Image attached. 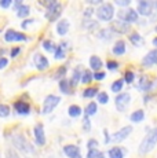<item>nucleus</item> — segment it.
<instances>
[{
	"label": "nucleus",
	"mask_w": 157,
	"mask_h": 158,
	"mask_svg": "<svg viewBox=\"0 0 157 158\" xmlns=\"http://www.w3.org/2000/svg\"><path fill=\"white\" fill-rule=\"evenodd\" d=\"M157 143V128L152 129L146 136L143 138V140L139 144V154L145 156V154L150 153L155 148V146Z\"/></svg>",
	"instance_id": "f257e3e1"
},
{
	"label": "nucleus",
	"mask_w": 157,
	"mask_h": 158,
	"mask_svg": "<svg viewBox=\"0 0 157 158\" xmlns=\"http://www.w3.org/2000/svg\"><path fill=\"white\" fill-rule=\"evenodd\" d=\"M95 14L101 21L109 22V21H112V18H113V15H114V8L110 3H102V4L96 8Z\"/></svg>",
	"instance_id": "f03ea898"
},
{
	"label": "nucleus",
	"mask_w": 157,
	"mask_h": 158,
	"mask_svg": "<svg viewBox=\"0 0 157 158\" xmlns=\"http://www.w3.org/2000/svg\"><path fill=\"white\" fill-rule=\"evenodd\" d=\"M61 102V98L59 96H55V95H48L43 102V110L41 113L43 114H48L54 110V109L58 106V103Z\"/></svg>",
	"instance_id": "7ed1b4c3"
},
{
	"label": "nucleus",
	"mask_w": 157,
	"mask_h": 158,
	"mask_svg": "<svg viewBox=\"0 0 157 158\" xmlns=\"http://www.w3.org/2000/svg\"><path fill=\"white\" fill-rule=\"evenodd\" d=\"M59 15H61V4L58 2H50L47 4V13H46L47 19L53 22Z\"/></svg>",
	"instance_id": "20e7f679"
},
{
	"label": "nucleus",
	"mask_w": 157,
	"mask_h": 158,
	"mask_svg": "<svg viewBox=\"0 0 157 158\" xmlns=\"http://www.w3.org/2000/svg\"><path fill=\"white\" fill-rule=\"evenodd\" d=\"M13 144L14 147H17L19 151H22V153H28V151H32L33 148L29 146V143L26 142V139L23 138V135H21V133H18L13 138Z\"/></svg>",
	"instance_id": "39448f33"
},
{
	"label": "nucleus",
	"mask_w": 157,
	"mask_h": 158,
	"mask_svg": "<svg viewBox=\"0 0 157 158\" xmlns=\"http://www.w3.org/2000/svg\"><path fill=\"white\" fill-rule=\"evenodd\" d=\"M129 102H131V95L127 92H123V94H119V95L116 96V107L119 111H124L127 109V106L129 105Z\"/></svg>",
	"instance_id": "423d86ee"
},
{
	"label": "nucleus",
	"mask_w": 157,
	"mask_h": 158,
	"mask_svg": "<svg viewBox=\"0 0 157 158\" xmlns=\"http://www.w3.org/2000/svg\"><path fill=\"white\" fill-rule=\"evenodd\" d=\"M4 40L8 41V43H11V41H26L28 37H26L23 33H18L13 29H8L7 32L4 33Z\"/></svg>",
	"instance_id": "0eeeda50"
},
{
	"label": "nucleus",
	"mask_w": 157,
	"mask_h": 158,
	"mask_svg": "<svg viewBox=\"0 0 157 158\" xmlns=\"http://www.w3.org/2000/svg\"><path fill=\"white\" fill-rule=\"evenodd\" d=\"M153 7H155V3L147 2V0H142V2L138 3V10L137 11L141 15L147 17V15H150L153 13Z\"/></svg>",
	"instance_id": "6e6552de"
},
{
	"label": "nucleus",
	"mask_w": 157,
	"mask_h": 158,
	"mask_svg": "<svg viewBox=\"0 0 157 158\" xmlns=\"http://www.w3.org/2000/svg\"><path fill=\"white\" fill-rule=\"evenodd\" d=\"M33 132H35L36 144L37 146H44L46 144V135H44V128H43L41 124H36L35 128H33Z\"/></svg>",
	"instance_id": "1a4fd4ad"
},
{
	"label": "nucleus",
	"mask_w": 157,
	"mask_h": 158,
	"mask_svg": "<svg viewBox=\"0 0 157 158\" xmlns=\"http://www.w3.org/2000/svg\"><path fill=\"white\" fill-rule=\"evenodd\" d=\"M33 62H35V66L39 70H46V69H48V66H50L48 59L44 55H41V54H36L33 56Z\"/></svg>",
	"instance_id": "9d476101"
},
{
	"label": "nucleus",
	"mask_w": 157,
	"mask_h": 158,
	"mask_svg": "<svg viewBox=\"0 0 157 158\" xmlns=\"http://www.w3.org/2000/svg\"><path fill=\"white\" fill-rule=\"evenodd\" d=\"M131 132H132V128H131V127H129V125H128V127H124V128H121V129L119 131V132H116L113 136H112V140L116 142V143H119V142H123Z\"/></svg>",
	"instance_id": "9b49d317"
},
{
	"label": "nucleus",
	"mask_w": 157,
	"mask_h": 158,
	"mask_svg": "<svg viewBox=\"0 0 157 158\" xmlns=\"http://www.w3.org/2000/svg\"><path fill=\"white\" fill-rule=\"evenodd\" d=\"M142 65H143L145 68H149V66H152V65H157V48L156 50H152L142 59Z\"/></svg>",
	"instance_id": "f8f14e48"
},
{
	"label": "nucleus",
	"mask_w": 157,
	"mask_h": 158,
	"mask_svg": "<svg viewBox=\"0 0 157 158\" xmlns=\"http://www.w3.org/2000/svg\"><path fill=\"white\" fill-rule=\"evenodd\" d=\"M120 18H121V19H124L127 23L137 22V21H138V11H137V10H132V8H129V10H127L125 13H121V14H120Z\"/></svg>",
	"instance_id": "ddd939ff"
},
{
	"label": "nucleus",
	"mask_w": 157,
	"mask_h": 158,
	"mask_svg": "<svg viewBox=\"0 0 157 158\" xmlns=\"http://www.w3.org/2000/svg\"><path fill=\"white\" fill-rule=\"evenodd\" d=\"M63 153H65V156L69 157V158L80 157V150H78V147H77V146H74V144L65 146V147H63Z\"/></svg>",
	"instance_id": "4468645a"
},
{
	"label": "nucleus",
	"mask_w": 157,
	"mask_h": 158,
	"mask_svg": "<svg viewBox=\"0 0 157 158\" xmlns=\"http://www.w3.org/2000/svg\"><path fill=\"white\" fill-rule=\"evenodd\" d=\"M14 107H15L18 114H29L31 113V106H29V103H26L23 101H17L14 103Z\"/></svg>",
	"instance_id": "2eb2a0df"
},
{
	"label": "nucleus",
	"mask_w": 157,
	"mask_h": 158,
	"mask_svg": "<svg viewBox=\"0 0 157 158\" xmlns=\"http://www.w3.org/2000/svg\"><path fill=\"white\" fill-rule=\"evenodd\" d=\"M112 29L117 33H127L129 30V23H127L125 21H116L112 25Z\"/></svg>",
	"instance_id": "dca6fc26"
},
{
	"label": "nucleus",
	"mask_w": 157,
	"mask_h": 158,
	"mask_svg": "<svg viewBox=\"0 0 157 158\" xmlns=\"http://www.w3.org/2000/svg\"><path fill=\"white\" fill-rule=\"evenodd\" d=\"M72 84L69 80H66V78H62L61 81H59V89H61L62 94H65V95H70L73 91H72Z\"/></svg>",
	"instance_id": "f3484780"
},
{
	"label": "nucleus",
	"mask_w": 157,
	"mask_h": 158,
	"mask_svg": "<svg viewBox=\"0 0 157 158\" xmlns=\"http://www.w3.org/2000/svg\"><path fill=\"white\" fill-rule=\"evenodd\" d=\"M68 32H69V21L68 19L59 21L58 25H57V33L59 36H65Z\"/></svg>",
	"instance_id": "a211bd4d"
},
{
	"label": "nucleus",
	"mask_w": 157,
	"mask_h": 158,
	"mask_svg": "<svg viewBox=\"0 0 157 158\" xmlns=\"http://www.w3.org/2000/svg\"><path fill=\"white\" fill-rule=\"evenodd\" d=\"M90 68H91L92 70H95V73L99 72V69L102 68V60H101V58L96 56V55H92L91 58H90Z\"/></svg>",
	"instance_id": "6ab92c4d"
},
{
	"label": "nucleus",
	"mask_w": 157,
	"mask_h": 158,
	"mask_svg": "<svg viewBox=\"0 0 157 158\" xmlns=\"http://www.w3.org/2000/svg\"><path fill=\"white\" fill-rule=\"evenodd\" d=\"M138 87H139V89H142V91H149L150 88H152V81L149 80V77L142 76V77L139 78V84H138Z\"/></svg>",
	"instance_id": "aec40b11"
},
{
	"label": "nucleus",
	"mask_w": 157,
	"mask_h": 158,
	"mask_svg": "<svg viewBox=\"0 0 157 158\" xmlns=\"http://www.w3.org/2000/svg\"><path fill=\"white\" fill-rule=\"evenodd\" d=\"M124 153H125V150H123L121 147H112L110 150H109V157L110 158H124Z\"/></svg>",
	"instance_id": "412c9836"
},
{
	"label": "nucleus",
	"mask_w": 157,
	"mask_h": 158,
	"mask_svg": "<svg viewBox=\"0 0 157 158\" xmlns=\"http://www.w3.org/2000/svg\"><path fill=\"white\" fill-rule=\"evenodd\" d=\"M124 52H125V43L123 40L117 41L113 47V54L117 56H120V55H124Z\"/></svg>",
	"instance_id": "4be33fe9"
},
{
	"label": "nucleus",
	"mask_w": 157,
	"mask_h": 158,
	"mask_svg": "<svg viewBox=\"0 0 157 158\" xmlns=\"http://www.w3.org/2000/svg\"><path fill=\"white\" fill-rule=\"evenodd\" d=\"M96 111H98V105H96L95 102H91L87 105L86 110H84V113H86L87 117H90V115H94L96 114Z\"/></svg>",
	"instance_id": "5701e85b"
},
{
	"label": "nucleus",
	"mask_w": 157,
	"mask_h": 158,
	"mask_svg": "<svg viewBox=\"0 0 157 158\" xmlns=\"http://www.w3.org/2000/svg\"><path fill=\"white\" fill-rule=\"evenodd\" d=\"M129 118H131L132 123H141V121H143V118H145L143 110H135L134 113L129 115Z\"/></svg>",
	"instance_id": "b1692460"
},
{
	"label": "nucleus",
	"mask_w": 157,
	"mask_h": 158,
	"mask_svg": "<svg viewBox=\"0 0 157 158\" xmlns=\"http://www.w3.org/2000/svg\"><path fill=\"white\" fill-rule=\"evenodd\" d=\"M29 13H31V8H29V6H26V4H22L19 8L17 10V17H19V18H25V17H28Z\"/></svg>",
	"instance_id": "393cba45"
},
{
	"label": "nucleus",
	"mask_w": 157,
	"mask_h": 158,
	"mask_svg": "<svg viewBox=\"0 0 157 158\" xmlns=\"http://www.w3.org/2000/svg\"><path fill=\"white\" fill-rule=\"evenodd\" d=\"M129 41H131L134 45H137V47H139V45L143 44V39H142L141 35H138V33H132V35L129 36Z\"/></svg>",
	"instance_id": "a878e982"
},
{
	"label": "nucleus",
	"mask_w": 157,
	"mask_h": 158,
	"mask_svg": "<svg viewBox=\"0 0 157 158\" xmlns=\"http://www.w3.org/2000/svg\"><path fill=\"white\" fill-rule=\"evenodd\" d=\"M92 80H94V74H92L90 70H84L83 76H81V83L83 84H90Z\"/></svg>",
	"instance_id": "bb28decb"
},
{
	"label": "nucleus",
	"mask_w": 157,
	"mask_h": 158,
	"mask_svg": "<svg viewBox=\"0 0 157 158\" xmlns=\"http://www.w3.org/2000/svg\"><path fill=\"white\" fill-rule=\"evenodd\" d=\"M81 76H83V73H80V69H76L73 72V76H72V80H70L72 87H76L78 81H81Z\"/></svg>",
	"instance_id": "cd10ccee"
},
{
	"label": "nucleus",
	"mask_w": 157,
	"mask_h": 158,
	"mask_svg": "<svg viewBox=\"0 0 157 158\" xmlns=\"http://www.w3.org/2000/svg\"><path fill=\"white\" fill-rule=\"evenodd\" d=\"M65 43H62V44H59L58 47H57V50H55V59H63L65 58Z\"/></svg>",
	"instance_id": "c85d7f7f"
},
{
	"label": "nucleus",
	"mask_w": 157,
	"mask_h": 158,
	"mask_svg": "<svg viewBox=\"0 0 157 158\" xmlns=\"http://www.w3.org/2000/svg\"><path fill=\"white\" fill-rule=\"evenodd\" d=\"M98 92V88L96 87H90V88H86V91L83 92V96L84 98H94Z\"/></svg>",
	"instance_id": "c756f323"
},
{
	"label": "nucleus",
	"mask_w": 157,
	"mask_h": 158,
	"mask_svg": "<svg viewBox=\"0 0 157 158\" xmlns=\"http://www.w3.org/2000/svg\"><path fill=\"white\" fill-rule=\"evenodd\" d=\"M112 32H114V30L113 29H102L101 32L98 33V36L101 39H104V40H110L112 36H113V33Z\"/></svg>",
	"instance_id": "7c9ffc66"
},
{
	"label": "nucleus",
	"mask_w": 157,
	"mask_h": 158,
	"mask_svg": "<svg viewBox=\"0 0 157 158\" xmlns=\"http://www.w3.org/2000/svg\"><path fill=\"white\" fill-rule=\"evenodd\" d=\"M68 113H69V115H70V117H78V115L81 114V109L78 107L77 105H72L70 107H69V110H68Z\"/></svg>",
	"instance_id": "2f4dec72"
},
{
	"label": "nucleus",
	"mask_w": 157,
	"mask_h": 158,
	"mask_svg": "<svg viewBox=\"0 0 157 158\" xmlns=\"http://www.w3.org/2000/svg\"><path fill=\"white\" fill-rule=\"evenodd\" d=\"M87 158H105V156L102 151L98 150V148H94V150H88Z\"/></svg>",
	"instance_id": "473e14b6"
},
{
	"label": "nucleus",
	"mask_w": 157,
	"mask_h": 158,
	"mask_svg": "<svg viewBox=\"0 0 157 158\" xmlns=\"http://www.w3.org/2000/svg\"><path fill=\"white\" fill-rule=\"evenodd\" d=\"M123 85H124V80H116L113 84H112V91L113 92H120V91L123 89Z\"/></svg>",
	"instance_id": "72a5a7b5"
},
{
	"label": "nucleus",
	"mask_w": 157,
	"mask_h": 158,
	"mask_svg": "<svg viewBox=\"0 0 157 158\" xmlns=\"http://www.w3.org/2000/svg\"><path fill=\"white\" fill-rule=\"evenodd\" d=\"M96 99H98L99 103H102V105H106V103L109 102V95H108L106 92H99L98 95H96Z\"/></svg>",
	"instance_id": "f704fd0d"
},
{
	"label": "nucleus",
	"mask_w": 157,
	"mask_h": 158,
	"mask_svg": "<svg viewBox=\"0 0 157 158\" xmlns=\"http://www.w3.org/2000/svg\"><path fill=\"white\" fill-rule=\"evenodd\" d=\"M8 114H10V107L7 105H0V117L6 118L8 117Z\"/></svg>",
	"instance_id": "c9c22d12"
},
{
	"label": "nucleus",
	"mask_w": 157,
	"mask_h": 158,
	"mask_svg": "<svg viewBox=\"0 0 157 158\" xmlns=\"http://www.w3.org/2000/svg\"><path fill=\"white\" fill-rule=\"evenodd\" d=\"M43 47H44V50H46V51H48V52H53V51L55 52V50H57V47L51 43V41H44Z\"/></svg>",
	"instance_id": "e433bc0d"
},
{
	"label": "nucleus",
	"mask_w": 157,
	"mask_h": 158,
	"mask_svg": "<svg viewBox=\"0 0 157 158\" xmlns=\"http://www.w3.org/2000/svg\"><path fill=\"white\" fill-rule=\"evenodd\" d=\"M83 128H84L86 132H90V131H91V121H90V118L87 117V115L83 120Z\"/></svg>",
	"instance_id": "4c0bfd02"
},
{
	"label": "nucleus",
	"mask_w": 157,
	"mask_h": 158,
	"mask_svg": "<svg viewBox=\"0 0 157 158\" xmlns=\"http://www.w3.org/2000/svg\"><path fill=\"white\" fill-rule=\"evenodd\" d=\"M65 73H66V68L65 66H61V68L57 70L55 74H54V78H62L63 76H65Z\"/></svg>",
	"instance_id": "58836bf2"
},
{
	"label": "nucleus",
	"mask_w": 157,
	"mask_h": 158,
	"mask_svg": "<svg viewBox=\"0 0 157 158\" xmlns=\"http://www.w3.org/2000/svg\"><path fill=\"white\" fill-rule=\"evenodd\" d=\"M106 68L109 69V70H116V69L119 68V63L114 62V60H108V62H106Z\"/></svg>",
	"instance_id": "ea45409f"
},
{
	"label": "nucleus",
	"mask_w": 157,
	"mask_h": 158,
	"mask_svg": "<svg viewBox=\"0 0 157 158\" xmlns=\"http://www.w3.org/2000/svg\"><path fill=\"white\" fill-rule=\"evenodd\" d=\"M88 23H84V28H87L88 30H92L94 28H98V22L95 21H87Z\"/></svg>",
	"instance_id": "a19ab883"
},
{
	"label": "nucleus",
	"mask_w": 157,
	"mask_h": 158,
	"mask_svg": "<svg viewBox=\"0 0 157 158\" xmlns=\"http://www.w3.org/2000/svg\"><path fill=\"white\" fill-rule=\"evenodd\" d=\"M134 78H135V74L132 72H127L125 73V77H124V81H127V83H132L134 81Z\"/></svg>",
	"instance_id": "79ce46f5"
},
{
	"label": "nucleus",
	"mask_w": 157,
	"mask_h": 158,
	"mask_svg": "<svg viewBox=\"0 0 157 158\" xmlns=\"http://www.w3.org/2000/svg\"><path fill=\"white\" fill-rule=\"evenodd\" d=\"M87 147H88V150H94V148L98 147V142L95 139H90L88 143H87Z\"/></svg>",
	"instance_id": "37998d69"
},
{
	"label": "nucleus",
	"mask_w": 157,
	"mask_h": 158,
	"mask_svg": "<svg viewBox=\"0 0 157 158\" xmlns=\"http://www.w3.org/2000/svg\"><path fill=\"white\" fill-rule=\"evenodd\" d=\"M105 73L104 72H96L95 74H94V80H96V81H101V80H104L105 78Z\"/></svg>",
	"instance_id": "c03bdc74"
},
{
	"label": "nucleus",
	"mask_w": 157,
	"mask_h": 158,
	"mask_svg": "<svg viewBox=\"0 0 157 158\" xmlns=\"http://www.w3.org/2000/svg\"><path fill=\"white\" fill-rule=\"evenodd\" d=\"M11 0H2V2H0V7L2 8H8L11 6Z\"/></svg>",
	"instance_id": "a18cd8bd"
},
{
	"label": "nucleus",
	"mask_w": 157,
	"mask_h": 158,
	"mask_svg": "<svg viewBox=\"0 0 157 158\" xmlns=\"http://www.w3.org/2000/svg\"><path fill=\"white\" fill-rule=\"evenodd\" d=\"M6 158H18V154L14 150H7V153H6Z\"/></svg>",
	"instance_id": "49530a36"
},
{
	"label": "nucleus",
	"mask_w": 157,
	"mask_h": 158,
	"mask_svg": "<svg viewBox=\"0 0 157 158\" xmlns=\"http://www.w3.org/2000/svg\"><path fill=\"white\" fill-rule=\"evenodd\" d=\"M129 0H124V2H123V0H116V4L117 6H120V7H125V6H129Z\"/></svg>",
	"instance_id": "de8ad7c7"
},
{
	"label": "nucleus",
	"mask_w": 157,
	"mask_h": 158,
	"mask_svg": "<svg viewBox=\"0 0 157 158\" xmlns=\"http://www.w3.org/2000/svg\"><path fill=\"white\" fill-rule=\"evenodd\" d=\"M19 52H21V48L19 47H14L13 50H11V58H17Z\"/></svg>",
	"instance_id": "09e8293b"
},
{
	"label": "nucleus",
	"mask_w": 157,
	"mask_h": 158,
	"mask_svg": "<svg viewBox=\"0 0 157 158\" xmlns=\"http://www.w3.org/2000/svg\"><path fill=\"white\" fill-rule=\"evenodd\" d=\"M8 63V59L7 58H0V69H4Z\"/></svg>",
	"instance_id": "8fccbe9b"
},
{
	"label": "nucleus",
	"mask_w": 157,
	"mask_h": 158,
	"mask_svg": "<svg viewBox=\"0 0 157 158\" xmlns=\"http://www.w3.org/2000/svg\"><path fill=\"white\" fill-rule=\"evenodd\" d=\"M92 14H94V10H92V8H87V10L84 11V17H86V18L91 17Z\"/></svg>",
	"instance_id": "3c124183"
},
{
	"label": "nucleus",
	"mask_w": 157,
	"mask_h": 158,
	"mask_svg": "<svg viewBox=\"0 0 157 158\" xmlns=\"http://www.w3.org/2000/svg\"><path fill=\"white\" fill-rule=\"evenodd\" d=\"M32 22H33L32 19H26V21H23V23H22V28H23V29H26L29 25H31Z\"/></svg>",
	"instance_id": "603ef678"
},
{
	"label": "nucleus",
	"mask_w": 157,
	"mask_h": 158,
	"mask_svg": "<svg viewBox=\"0 0 157 158\" xmlns=\"http://www.w3.org/2000/svg\"><path fill=\"white\" fill-rule=\"evenodd\" d=\"M104 133H105V143H109V142H110V136H109V133H108V131L106 129H105L104 131Z\"/></svg>",
	"instance_id": "864d4df0"
},
{
	"label": "nucleus",
	"mask_w": 157,
	"mask_h": 158,
	"mask_svg": "<svg viewBox=\"0 0 157 158\" xmlns=\"http://www.w3.org/2000/svg\"><path fill=\"white\" fill-rule=\"evenodd\" d=\"M91 4H101V0H90Z\"/></svg>",
	"instance_id": "5fc2aeb1"
},
{
	"label": "nucleus",
	"mask_w": 157,
	"mask_h": 158,
	"mask_svg": "<svg viewBox=\"0 0 157 158\" xmlns=\"http://www.w3.org/2000/svg\"><path fill=\"white\" fill-rule=\"evenodd\" d=\"M153 44H155L156 47H157V37H155V39H153Z\"/></svg>",
	"instance_id": "6e6d98bb"
},
{
	"label": "nucleus",
	"mask_w": 157,
	"mask_h": 158,
	"mask_svg": "<svg viewBox=\"0 0 157 158\" xmlns=\"http://www.w3.org/2000/svg\"><path fill=\"white\" fill-rule=\"evenodd\" d=\"M155 7H156V10H157V2L155 3Z\"/></svg>",
	"instance_id": "4d7b16f0"
},
{
	"label": "nucleus",
	"mask_w": 157,
	"mask_h": 158,
	"mask_svg": "<svg viewBox=\"0 0 157 158\" xmlns=\"http://www.w3.org/2000/svg\"><path fill=\"white\" fill-rule=\"evenodd\" d=\"M156 32H157V26H156Z\"/></svg>",
	"instance_id": "13d9d810"
},
{
	"label": "nucleus",
	"mask_w": 157,
	"mask_h": 158,
	"mask_svg": "<svg viewBox=\"0 0 157 158\" xmlns=\"http://www.w3.org/2000/svg\"><path fill=\"white\" fill-rule=\"evenodd\" d=\"M77 158H81V156H80V157H77Z\"/></svg>",
	"instance_id": "bf43d9fd"
}]
</instances>
